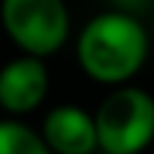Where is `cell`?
Here are the masks:
<instances>
[{
	"label": "cell",
	"mask_w": 154,
	"mask_h": 154,
	"mask_svg": "<svg viewBox=\"0 0 154 154\" xmlns=\"http://www.w3.org/2000/svg\"><path fill=\"white\" fill-rule=\"evenodd\" d=\"M41 139L51 154H93L98 152V131L90 110L80 105H54L41 121Z\"/></svg>",
	"instance_id": "cell-5"
},
{
	"label": "cell",
	"mask_w": 154,
	"mask_h": 154,
	"mask_svg": "<svg viewBox=\"0 0 154 154\" xmlns=\"http://www.w3.org/2000/svg\"><path fill=\"white\" fill-rule=\"evenodd\" d=\"M49 93V67L36 57H16L0 67V108L11 116L36 110Z\"/></svg>",
	"instance_id": "cell-4"
},
{
	"label": "cell",
	"mask_w": 154,
	"mask_h": 154,
	"mask_svg": "<svg viewBox=\"0 0 154 154\" xmlns=\"http://www.w3.org/2000/svg\"><path fill=\"white\" fill-rule=\"evenodd\" d=\"M105 3H110V5H113V11H118V13L136 16V13L144 11V8H146L152 0H105Z\"/></svg>",
	"instance_id": "cell-7"
},
{
	"label": "cell",
	"mask_w": 154,
	"mask_h": 154,
	"mask_svg": "<svg viewBox=\"0 0 154 154\" xmlns=\"http://www.w3.org/2000/svg\"><path fill=\"white\" fill-rule=\"evenodd\" d=\"M152 38H154V23H152Z\"/></svg>",
	"instance_id": "cell-8"
},
{
	"label": "cell",
	"mask_w": 154,
	"mask_h": 154,
	"mask_svg": "<svg viewBox=\"0 0 154 154\" xmlns=\"http://www.w3.org/2000/svg\"><path fill=\"white\" fill-rule=\"evenodd\" d=\"M0 23L21 54L46 59L69 38V11L64 0H0Z\"/></svg>",
	"instance_id": "cell-3"
},
{
	"label": "cell",
	"mask_w": 154,
	"mask_h": 154,
	"mask_svg": "<svg viewBox=\"0 0 154 154\" xmlns=\"http://www.w3.org/2000/svg\"><path fill=\"white\" fill-rule=\"evenodd\" d=\"M98 149L105 154H139L154 141V95L136 85L116 88L93 110Z\"/></svg>",
	"instance_id": "cell-2"
},
{
	"label": "cell",
	"mask_w": 154,
	"mask_h": 154,
	"mask_svg": "<svg viewBox=\"0 0 154 154\" xmlns=\"http://www.w3.org/2000/svg\"><path fill=\"white\" fill-rule=\"evenodd\" d=\"M75 57L85 77L98 85L123 88L141 72L149 57V33L136 16L105 11L77 33Z\"/></svg>",
	"instance_id": "cell-1"
},
{
	"label": "cell",
	"mask_w": 154,
	"mask_h": 154,
	"mask_svg": "<svg viewBox=\"0 0 154 154\" xmlns=\"http://www.w3.org/2000/svg\"><path fill=\"white\" fill-rule=\"evenodd\" d=\"M0 154H51L36 128L18 118L0 121Z\"/></svg>",
	"instance_id": "cell-6"
}]
</instances>
